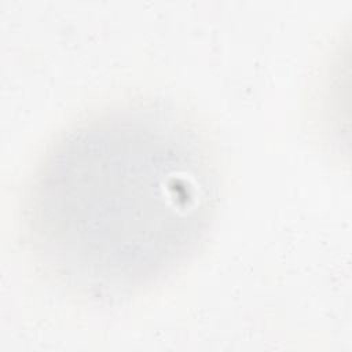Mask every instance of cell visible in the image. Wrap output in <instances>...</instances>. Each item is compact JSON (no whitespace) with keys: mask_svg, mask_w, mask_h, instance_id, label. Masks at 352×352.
Listing matches in <instances>:
<instances>
[{"mask_svg":"<svg viewBox=\"0 0 352 352\" xmlns=\"http://www.w3.org/2000/svg\"><path fill=\"white\" fill-rule=\"evenodd\" d=\"M216 198V165L198 126L164 103H126L54 139L28 183L22 223L50 278L110 302L194 254Z\"/></svg>","mask_w":352,"mask_h":352,"instance_id":"1","label":"cell"}]
</instances>
